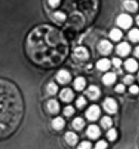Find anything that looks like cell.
<instances>
[{"label":"cell","instance_id":"cell-1","mask_svg":"<svg viewBox=\"0 0 139 149\" xmlns=\"http://www.w3.org/2000/svg\"><path fill=\"white\" fill-rule=\"evenodd\" d=\"M27 52L35 64L51 68L60 65L66 56L67 43L56 29L49 25H41L28 35Z\"/></svg>","mask_w":139,"mask_h":149},{"label":"cell","instance_id":"cell-2","mask_svg":"<svg viewBox=\"0 0 139 149\" xmlns=\"http://www.w3.org/2000/svg\"><path fill=\"white\" fill-rule=\"evenodd\" d=\"M23 116V102L14 84L0 79V139L10 135Z\"/></svg>","mask_w":139,"mask_h":149},{"label":"cell","instance_id":"cell-3","mask_svg":"<svg viewBox=\"0 0 139 149\" xmlns=\"http://www.w3.org/2000/svg\"><path fill=\"white\" fill-rule=\"evenodd\" d=\"M132 22L133 20L131 16H129L127 14H121L117 18V24L123 29L129 28L131 26Z\"/></svg>","mask_w":139,"mask_h":149},{"label":"cell","instance_id":"cell-4","mask_svg":"<svg viewBox=\"0 0 139 149\" xmlns=\"http://www.w3.org/2000/svg\"><path fill=\"white\" fill-rule=\"evenodd\" d=\"M100 115V109L97 105H92L86 111V117L90 121L97 120Z\"/></svg>","mask_w":139,"mask_h":149},{"label":"cell","instance_id":"cell-5","mask_svg":"<svg viewBox=\"0 0 139 149\" xmlns=\"http://www.w3.org/2000/svg\"><path fill=\"white\" fill-rule=\"evenodd\" d=\"M104 109L109 113H115L117 111V104L113 99L107 98L104 103Z\"/></svg>","mask_w":139,"mask_h":149},{"label":"cell","instance_id":"cell-6","mask_svg":"<svg viewBox=\"0 0 139 149\" xmlns=\"http://www.w3.org/2000/svg\"><path fill=\"white\" fill-rule=\"evenodd\" d=\"M98 49L99 52L103 55H107L111 52L112 50V45L107 40H104L100 42V43L98 46Z\"/></svg>","mask_w":139,"mask_h":149},{"label":"cell","instance_id":"cell-7","mask_svg":"<svg viewBox=\"0 0 139 149\" xmlns=\"http://www.w3.org/2000/svg\"><path fill=\"white\" fill-rule=\"evenodd\" d=\"M56 78L61 84H66L70 81L71 76L67 70H60V72L57 73Z\"/></svg>","mask_w":139,"mask_h":149},{"label":"cell","instance_id":"cell-8","mask_svg":"<svg viewBox=\"0 0 139 149\" xmlns=\"http://www.w3.org/2000/svg\"><path fill=\"white\" fill-rule=\"evenodd\" d=\"M130 46L128 44L127 42H122L117 46L116 47V52L121 56H125L130 52Z\"/></svg>","mask_w":139,"mask_h":149},{"label":"cell","instance_id":"cell-9","mask_svg":"<svg viewBox=\"0 0 139 149\" xmlns=\"http://www.w3.org/2000/svg\"><path fill=\"white\" fill-rule=\"evenodd\" d=\"M85 94L87 95L88 97L91 100H96L98 99L100 95L99 89L95 86H90L88 90L85 91Z\"/></svg>","mask_w":139,"mask_h":149},{"label":"cell","instance_id":"cell-10","mask_svg":"<svg viewBox=\"0 0 139 149\" xmlns=\"http://www.w3.org/2000/svg\"><path fill=\"white\" fill-rule=\"evenodd\" d=\"M86 134L90 139H97L100 135V130L97 125H92L89 126Z\"/></svg>","mask_w":139,"mask_h":149},{"label":"cell","instance_id":"cell-11","mask_svg":"<svg viewBox=\"0 0 139 149\" xmlns=\"http://www.w3.org/2000/svg\"><path fill=\"white\" fill-rule=\"evenodd\" d=\"M73 92L72 91V90L68 88L64 89L61 92H60V98L62 100L65 102H70L73 99Z\"/></svg>","mask_w":139,"mask_h":149},{"label":"cell","instance_id":"cell-12","mask_svg":"<svg viewBox=\"0 0 139 149\" xmlns=\"http://www.w3.org/2000/svg\"><path fill=\"white\" fill-rule=\"evenodd\" d=\"M75 56L80 60H86L89 57V53L85 47H77L75 49Z\"/></svg>","mask_w":139,"mask_h":149},{"label":"cell","instance_id":"cell-13","mask_svg":"<svg viewBox=\"0 0 139 149\" xmlns=\"http://www.w3.org/2000/svg\"><path fill=\"white\" fill-rule=\"evenodd\" d=\"M124 66H125V68L128 71H129V72H135L138 68V65L137 61L133 59L127 60L125 64H124Z\"/></svg>","mask_w":139,"mask_h":149},{"label":"cell","instance_id":"cell-14","mask_svg":"<svg viewBox=\"0 0 139 149\" xmlns=\"http://www.w3.org/2000/svg\"><path fill=\"white\" fill-rule=\"evenodd\" d=\"M47 109L49 112L51 113H57L60 110V105L59 103L55 100H52L48 102Z\"/></svg>","mask_w":139,"mask_h":149},{"label":"cell","instance_id":"cell-15","mask_svg":"<svg viewBox=\"0 0 139 149\" xmlns=\"http://www.w3.org/2000/svg\"><path fill=\"white\" fill-rule=\"evenodd\" d=\"M110 66H111V62L107 59H102L98 61V63H97V68L102 71L107 70L110 68Z\"/></svg>","mask_w":139,"mask_h":149},{"label":"cell","instance_id":"cell-16","mask_svg":"<svg viewBox=\"0 0 139 149\" xmlns=\"http://www.w3.org/2000/svg\"><path fill=\"white\" fill-rule=\"evenodd\" d=\"M115 79H116V76L115 73H107L103 77V81L105 85H111L112 83L115 82Z\"/></svg>","mask_w":139,"mask_h":149},{"label":"cell","instance_id":"cell-17","mask_svg":"<svg viewBox=\"0 0 139 149\" xmlns=\"http://www.w3.org/2000/svg\"><path fill=\"white\" fill-rule=\"evenodd\" d=\"M124 8L127 9L128 11L132 12H134L137 11L138 9V3L136 1H133V0H128L124 3Z\"/></svg>","mask_w":139,"mask_h":149},{"label":"cell","instance_id":"cell-18","mask_svg":"<svg viewBox=\"0 0 139 149\" xmlns=\"http://www.w3.org/2000/svg\"><path fill=\"white\" fill-rule=\"evenodd\" d=\"M85 86V80L82 77H78L74 81V87L76 91H81Z\"/></svg>","mask_w":139,"mask_h":149},{"label":"cell","instance_id":"cell-19","mask_svg":"<svg viewBox=\"0 0 139 149\" xmlns=\"http://www.w3.org/2000/svg\"><path fill=\"white\" fill-rule=\"evenodd\" d=\"M65 139H66V141H67L68 144L75 145L78 139H77V136L74 133H72V132H67L66 134H65Z\"/></svg>","mask_w":139,"mask_h":149},{"label":"cell","instance_id":"cell-20","mask_svg":"<svg viewBox=\"0 0 139 149\" xmlns=\"http://www.w3.org/2000/svg\"><path fill=\"white\" fill-rule=\"evenodd\" d=\"M64 125V121L62 117H56V119H54L52 121V126L56 130H60L63 129Z\"/></svg>","mask_w":139,"mask_h":149},{"label":"cell","instance_id":"cell-21","mask_svg":"<svg viewBox=\"0 0 139 149\" xmlns=\"http://www.w3.org/2000/svg\"><path fill=\"white\" fill-rule=\"evenodd\" d=\"M84 125H85V121L81 117H76V118L74 119V121H72V126L76 130H80L82 129Z\"/></svg>","mask_w":139,"mask_h":149},{"label":"cell","instance_id":"cell-22","mask_svg":"<svg viewBox=\"0 0 139 149\" xmlns=\"http://www.w3.org/2000/svg\"><path fill=\"white\" fill-rule=\"evenodd\" d=\"M110 38L113 41H118L122 38V32L118 29H113L110 32Z\"/></svg>","mask_w":139,"mask_h":149},{"label":"cell","instance_id":"cell-23","mask_svg":"<svg viewBox=\"0 0 139 149\" xmlns=\"http://www.w3.org/2000/svg\"><path fill=\"white\" fill-rule=\"evenodd\" d=\"M129 38L132 42H139V29H133L129 33Z\"/></svg>","mask_w":139,"mask_h":149},{"label":"cell","instance_id":"cell-24","mask_svg":"<svg viewBox=\"0 0 139 149\" xmlns=\"http://www.w3.org/2000/svg\"><path fill=\"white\" fill-rule=\"evenodd\" d=\"M101 124H102L104 128L107 129V128L111 127V125H112V121L109 117H103V119L101 121Z\"/></svg>","mask_w":139,"mask_h":149},{"label":"cell","instance_id":"cell-25","mask_svg":"<svg viewBox=\"0 0 139 149\" xmlns=\"http://www.w3.org/2000/svg\"><path fill=\"white\" fill-rule=\"evenodd\" d=\"M47 90L48 93L51 94V95H54L57 92V90H58V87L56 86V83L54 82H51L47 85Z\"/></svg>","mask_w":139,"mask_h":149},{"label":"cell","instance_id":"cell-26","mask_svg":"<svg viewBox=\"0 0 139 149\" xmlns=\"http://www.w3.org/2000/svg\"><path fill=\"white\" fill-rule=\"evenodd\" d=\"M107 137L108 138V139H109V140H111V141L115 140V138H116V131H115V129L109 130V131H108L107 134Z\"/></svg>","mask_w":139,"mask_h":149},{"label":"cell","instance_id":"cell-27","mask_svg":"<svg viewBox=\"0 0 139 149\" xmlns=\"http://www.w3.org/2000/svg\"><path fill=\"white\" fill-rule=\"evenodd\" d=\"M76 106L78 108L81 109V108H83L84 106L86 104V100H85V99L83 96H81L78 98V100H76Z\"/></svg>","mask_w":139,"mask_h":149},{"label":"cell","instance_id":"cell-28","mask_svg":"<svg viewBox=\"0 0 139 149\" xmlns=\"http://www.w3.org/2000/svg\"><path fill=\"white\" fill-rule=\"evenodd\" d=\"M75 112V110L72 107V106H68V107H66L64 110V113L65 116H67V117H70L72 116L73 113Z\"/></svg>","mask_w":139,"mask_h":149},{"label":"cell","instance_id":"cell-29","mask_svg":"<svg viewBox=\"0 0 139 149\" xmlns=\"http://www.w3.org/2000/svg\"><path fill=\"white\" fill-rule=\"evenodd\" d=\"M54 16H55V18L58 21H64L65 20V18H66V16L64 15L63 12H56L54 14Z\"/></svg>","mask_w":139,"mask_h":149},{"label":"cell","instance_id":"cell-30","mask_svg":"<svg viewBox=\"0 0 139 149\" xmlns=\"http://www.w3.org/2000/svg\"><path fill=\"white\" fill-rule=\"evenodd\" d=\"M90 148H91V143L88 141L82 142L79 145V147H78V148L80 149H88Z\"/></svg>","mask_w":139,"mask_h":149},{"label":"cell","instance_id":"cell-31","mask_svg":"<svg viewBox=\"0 0 139 149\" xmlns=\"http://www.w3.org/2000/svg\"><path fill=\"white\" fill-rule=\"evenodd\" d=\"M107 147V143L104 140H101V141L98 142L97 144H96V148L97 149H104L106 148Z\"/></svg>","mask_w":139,"mask_h":149},{"label":"cell","instance_id":"cell-32","mask_svg":"<svg viewBox=\"0 0 139 149\" xmlns=\"http://www.w3.org/2000/svg\"><path fill=\"white\" fill-rule=\"evenodd\" d=\"M134 80V78H133V77L132 76V75H127V76L124 77V83H126V84H131L132 82Z\"/></svg>","mask_w":139,"mask_h":149},{"label":"cell","instance_id":"cell-33","mask_svg":"<svg viewBox=\"0 0 139 149\" xmlns=\"http://www.w3.org/2000/svg\"><path fill=\"white\" fill-rule=\"evenodd\" d=\"M129 91L132 93V94H138L139 92V88L138 86L136 85H133L131 87L129 88Z\"/></svg>","mask_w":139,"mask_h":149},{"label":"cell","instance_id":"cell-34","mask_svg":"<svg viewBox=\"0 0 139 149\" xmlns=\"http://www.w3.org/2000/svg\"><path fill=\"white\" fill-rule=\"evenodd\" d=\"M112 63H113L114 66L116 67V68H119L120 66L121 65V61L120 59H118V58H114L112 60Z\"/></svg>","mask_w":139,"mask_h":149},{"label":"cell","instance_id":"cell-35","mask_svg":"<svg viewBox=\"0 0 139 149\" xmlns=\"http://www.w3.org/2000/svg\"><path fill=\"white\" fill-rule=\"evenodd\" d=\"M115 91L118 93H121L123 92L124 91V86L123 84H119L117 85L116 86H115Z\"/></svg>","mask_w":139,"mask_h":149},{"label":"cell","instance_id":"cell-36","mask_svg":"<svg viewBox=\"0 0 139 149\" xmlns=\"http://www.w3.org/2000/svg\"><path fill=\"white\" fill-rule=\"evenodd\" d=\"M60 1H57V0H53V1H49V3H50V5L51 6V7H53V8H56V7H57L59 4H60Z\"/></svg>","mask_w":139,"mask_h":149},{"label":"cell","instance_id":"cell-37","mask_svg":"<svg viewBox=\"0 0 139 149\" xmlns=\"http://www.w3.org/2000/svg\"><path fill=\"white\" fill-rule=\"evenodd\" d=\"M134 55H135L138 58H139V46H138V47H136L135 51H134Z\"/></svg>","mask_w":139,"mask_h":149},{"label":"cell","instance_id":"cell-38","mask_svg":"<svg viewBox=\"0 0 139 149\" xmlns=\"http://www.w3.org/2000/svg\"><path fill=\"white\" fill-rule=\"evenodd\" d=\"M136 22H137L138 25H139V16H138L136 17Z\"/></svg>","mask_w":139,"mask_h":149},{"label":"cell","instance_id":"cell-39","mask_svg":"<svg viewBox=\"0 0 139 149\" xmlns=\"http://www.w3.org/2000/svg\"><path fill=\"white\" fill-rule=\"evenodd\" d=\"M138 80H139V73H138Z\"/></svg>","mask_w":139,"mask_h":149}]
</instances>
